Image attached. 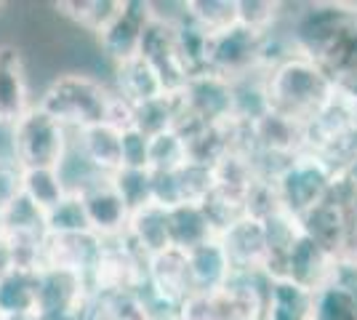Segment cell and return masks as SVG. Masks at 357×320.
Listing matches in <instances>:
<instances>
[{"instance_id":"17","label":"cell","mask_w":357,"mask_h":320,"mask_svg":"<svg viewBox=\"0 0 357 320\" xmlns=\"http://www.w3.org/2000/svg\"><path fill=\"white\" fill-rule=\"evenodd\" d=\"M109 86H112V91L120 102H126L128 107L147 105V102H155V99L168 93L163 77L158 75V70L144 56H134V59L112 67V83Z\"/></svg>"},{"instance_id":"13","label":"cell","mask_w":357,"mask_h":320,"mask_svg":"<svg viewBox=\"0 0 357 320\" xmlns=\"http://www.w3.org/2000/svg\"><path fill=\"white\" fill-rule=\"evenodd\" d=\"M35 275H38V312L43 318H56L89 305L91 286L83 275L59 267H40Z\"/></svg>"},{"instance_id":"35","label":"cell","mask_w":357,"mask_h":320,"mask_svg":"<svg viewBox=\"0 0 357 320\" xmlns=\"http://www.w3.org/2000/svg\"><path fill=\"white\" fill-rule=\"evenodd\" d=\"M3 232L6 235H48L45 211H40L35 203H30L22 195L8 211L3 213Z\"/></svg>"},{"instance_id":"32","label":"cell","mask_w":357,"mask_h":320,"mask_svg":"<svg viewBox=\"0 0 357 320\" xmlns=\"http://www.w3.org/2000/svg\"><path fill=\"white\" fill-rule=\"evenodd\" d=\"M109 182L115 184V190L126 200L131 213L155 203L152 200V171L147 168H120L118 174L109 176Z\"/></svg>"},{"instance_id":"12","label":"cell","mask_w":357,"mask_h":320,"mask_svg":"<svg viewBox=\"0 0 357 320\" xmlns=\"http://www.w3.org/2000/svg\"><path fill=\"white\" fill-rule=\"evenodd\" d=\"M336 277H339V257H333L320 243H314L312 238L301 235L285 257L280 277L275 280H291L301 289L317 294L331 283H336Z\"/></svg>"},{"instance_id":"5","label":"cell","mask_w":357,"mask_h":320,"mask_svg":"<svg viewBox=\"0 0 357 320\" xmlns=\"http://www.w3.org/2000/svg\"><path fill=\"white\" fill-rule=\"evenodd\" d=\"M336 179H339L336 168L326 163L320 155L304 150L283 168V174L275 179V184H278L285 211L301 219L304 213H310L314 206H320L331 195Z\"/></svg>"},{"instance_id":"7","label":"cell","mask_w":357,"mask_h":320,"mask_svg":"<svg viewBox=\"0 0 357 320\" xmlns=\"http://www.w3.org/2000/svg\"><path fill=\"white\" fill-rule=\"evenodd\" d=\"M232 91H235V83L211 70L192 75L178 91L181 121L176 128L190 123H203V125L232 123Z\"/></svg>"},{"instance_id":"28","label":"cell","mask_w":357,"mask_h":320,"mask_svg":"<svg viewBox=\"0 0 357 320\" xmlns=\"http://www.w3.org/2000/svg\"><path fill=\"white\" fill-rule=\"evenodd\" d=\"M56 171H59L61 187H64L67 195H83V192H89L93 184L107 179L105 174L80 153V147L75 142L70 144V150H67V155H64V160L59 163Z\"/></svg>"},{"instance_id":"10","label":"cell","mask_w":357,"mask_h":320,"mask_svg":"<svg viewBox=\"0 0 357 320\" xmlns=\"http://www.w3.org/2000/svg\"><path fill=\"white\" fill-rule=\"evenodd\" d=\"M267 38V35H264ZM261 35H253L245 27L235 24L232 30L211 38L208 70L227 80H243V77L261 75Z\"/></svg>"},{"instance_id":"34","label":"cell","mask_w":357,"mask_h":320,"mask_svg":"<svg viewBox=\"0 0 357 320\" xmlns=\"http://www.w3.org/2000/svg\"><path fill=\"white\" fill-rule=\"evenodd\" d=\"M45 227L51 235H75V232H91L86 206L80 195H64V198L45 213Z\"/></svg>"},{"instance_id":"1","label":"cell","mask_w":357,"mask_h":320,"mask_svg":"<svg viewBox=\"0 0 357 320\" xmlns=\"http://www.w3.org/2000/svg\"><path fill=\"white\" fill-rule=\"evenodd\" d=\"M261 80L267 91L269 112L298 125H307L336 93L333 77L317 61L298 51L278 61L261 75Z\"/></svg>"},{"instance_id":"25","label":"cell","mask_w":357,"mask_h":320,"mask_svg":"<svg viewBox=\"0 0 357 320\" xmlns=\"http://www.w3.org/2000/svg\"><path fill=\"white\" fill-rule=\"evenodd\" d=\"M38 312V275L14 270L0 280V318Z\"/></svg>"},{"instance_id":"40","label":"cell","mask_w":357,"mask_h":320,"mask_svg":"<svg viewBox=\"0 0 357 320\" xmlns=\"http://www.w3.org/2000/svg\"><path fill=\"white\" fill-rule=\"evenodd\" d=\"M0 320H45L40 312H24V315H11V318H0Z\"/></svg>"},{"instance_id":"30","label":"cell","mask_w":357,"mask_h":320,"mask_svg":"<svg viewBox=\"0 0 357 320\" xmlns=\"http://www.w3.org/2000/svg\"><path fill=\"white\" fill-rule=\"evenodd\" d=\"M184 163H190V153H187V142L176 128L149 139V171L152 174H174Z\"/></svg>"},{"instance_id":"8","label":"cell","mask_w":357,"mask_h":320,"mask_svg":"<svg viewBox=\"0 0 357 320\" xmlns=\"http://www.w3.org/2000/svg\"><path fill=\"white\" fill-rule=\"evenodd\" d=\"M147 259L123 235L105 241L99 261L89 277L91 294H134L144 289Z\"/></svg>"},{"instance_id":"23","label":"cell","mask_w":357,"mask_h":320,"mask_svg":"<svg viewBox=\"0 0 357 320\" xmlns=\"http://www.w3.org/2000/svg\"><path fill=\"white\" fill-rule=\"evenodd\" d=\"M261 320H314V294L291 280H269Z\"/></svg>"},{"instance_id":"36","label":"cell","mask_w":357,"mask_h":320,"mask_svg":"<svg viewBox=\"0 0 357 320\" xmlns=\"http://www.w3.org/2000/svg\"><path fill=\"white\" fill-rule=\"evenodd\" d=\"M24 190V168L11 153H0V213H6Z\"/></svg>"},{"instance_id":"41","label":"cell","mask_w":357,"mask_h":320,"mask_svg":"<svg viewBox=\"0 0 357 320\" xmlns=\"http://www.w3.org/2000/svg\"><path fill=\"white\" fill-rule=\"evenodd\" d=\"M6 8H8V3H0V16L6 14Z\"/></svg>"},{"instance_id":"2","label":"cell","mask_w":357,"mask_h":320,"mask_svg":"<svg viewBox=\"0 0 357 320\" xmlns=\"http://www.w3.org/2000/svg\"><path fill=\"white\" fill-rule=\"evenodd\" d=\"M115 99L118 96L112 86L96 73L83 67H67L48 77L38 96V107H43L48 115H54L64 128L75 134L89 125L109 121Z\"/></svg>"},{"instance_id":"27","label":"cell","mask_w":357,"mask_h":320,"mask_svg":"<svg viewBox=\"0 0 357 320\" xmlns=\"http://www.w3.org/2000/svg\"><path fill=\"white\" fill-rule=\"evenodd\" d=\"M187 16L211 38L238 24V0H187Z\"/></svg>"},{"instance_id":"19","label":"cell","mask_w":357,"mask_h":320,"mask_svg":"<svg viewBox=\"0 0 357 320\" xmlns=\"http://www.w3.org/2000/svg\"><path fill=\"white\" fill-rule=\"evenodd\" d=\"M73 142L105 176H112L123 168V158H120L123 128H118L115 123H96L83 131H75Z\"/></svg>"},{"instance_id":"22","label":"cell","mask_w":357,"mask_h":320,"mask_svg":"<svg viewBox=\"0 0 357 320\" xmlns=\"http://www.w3.org/2000/svg\"><path fill=\"white\" fill-rule=\"evenodd\" d=\"M184 254H187V261H190V275H192L195 291L222 289V286H227L232 280V275H235L219 238L197 245L192 251H184Z\"/></svg>"},{"instance_id":"16","label":"cell","mask_w":357,"mask_h":320,"mask_svg":"<svg viewBox=\"0 0 357 320\" xmlns=\"http://www.w3.org/2000/svg\"><path fill=\"white\" fill-rule=\"evenodd\" d=\"M80 198H83V206H86V216H89L93 235H99L102 241H112V238L126 235L131 211H128L126 200L120 198L115 184L109 182V176L102 179L99 184H93L89 192H83Z\"/></svg>"},{"instance_id":"29","label":"cell","mask_w":357,"mask_h":320,"mask_svg":"<svg viewBox=\"0 0 357 320\" xmlns=\"http://www.w3.org/2000/svg\"><path fill=\"white\" fill-rule=\"evenodd\" d=\"M314 320H357V289L331 283L314 294Z\"/></svg>"},{"instance_id":"4","label":"cell","mask_w":357,"mask_h":320,"mask_svg":"<svg viewBox=\"0 0 357 320\" xmlns=\"http://www.w3.org/2000/svg\"><path fill=\"white\" fill-rule=\"evenodd\" d=\"M73 144V131L64 128L43 107H32L30 112L11 128V155L22 168H59Z\"/></svg>"},{"instance_id":"6","label":"cell","mask_w":357,"mask_h":320,"mask_svg":"<svg viewBox=\"0 0 357 320\" xmlns=\"http://www.w3.org/2000/svg\"><path fill=\"white\" fill-rule=\"evenodd\" d=\"M35 105L27 48L19 40H0V128L11 131Z\"/></svg>"},{"instance_id":"14","label":"cell","mask_w":357,"mask_h":320,"mask_svg":"<svg viewBox=\"0 0 357 320\" xmlns=\"http://www.w3.org/2000/svg\"><path fill=\"white\" fill-rule=\"evenodd\" d=\"M144 291L160 302L181 307V302L195 294L187 254L178 248H168L158 257H149L144 267Z\"/></svg>"},{"instance_id":"11","label":"cell","mask_w":357,"mask_h":320,"mask_svg":"<svg viewBox=\"0 0 357 320\" xmlns=\"http://www.w3.org/2000/svg\"><path fill=\"white\" fill-rule=\"evenodd\" d=\"M227 259L232 264L235 275H251V277H267L269 267V243L264 222L245 213L235 224L219 235ZM269 280V277H267Z\"/></svg>"},{"instance_id":"38","label":"cell","mask_w":357,"mask_h":320,"mask_svg":"<svg viewBox=\"0 0 357 320\" xmlns=\"http://www.w3.org/2000/svg\"><path fill=\"white\" fill-rule=\"evenodd\" d=\"M16 270V259H14V248H11V241L6 238V232L0 235V280L6 275H11Z\"/></svg>"},{"instance_id":"9","label":"cell","mask_w":357,"mask_h":320,"mask_svg":"<svg viewBox=\"0 0 357 320\" xmlns=\"http://www.w3.org/2000/svg\"><path fill=\"white\" fill-rule=\"evenodd\" d=\"M149 24V0H120V11L93 38L96 54L112 67L142 54V40Z\"/></svg>"},{"instance_id":"15","label":"cell","mask_w":357,"mask_h":320,"mask_svg":"<svg viewBox=\"0 0 357 320\" xmlns=\"http://www.w3.org/2000/svg\"><path fill=\"white\" fill-rule=\"evenodd\" d=\"M105 241L93 232H75V235H45L43 267H59L70 273L91 277Z\"/></svg>"},{"instance_id":"20","label":"cell","mask_w":357,"mask_h":320,"mask_svg":"<svg viewBox=\"0 0 357 320\" xmlns=\"http://www.w3.org/2000/svg\"><path fill=\"white\" fill-rule=\"evenodd\" d=\"M51 11L67 27L93 40L120 11V0H59L51 3Z\"/></svg>"},{"instance_id":"37","label":"cell","mask_w":357,"mask_h":320,"mask_svg":"<svg viewBox=\"0 0 357 320\" xmlns=\"http://www.w3.org/2000/svg\"><path fill=\"white\" fill-rule=\"evenodd\" d=\"M120 158H123V168H147L149 171V137H144L134 125L123 128Z\"/></svg>"},{"instance_id":"31","label":"cell","mask_w":357,"mask_h":320,"mask_svg":"<svg viewBox=\"0 0 357 320\" xmlns=\"http://www.w3.org/2000/svg\"><path fill=\"white\" fill-rule=\"evenodd\" d=\"M22 195L35 203L40 211H51L67 192L61 187L59 171L56 168H27L24 171V190Z\"/></svg>"},{"instance_id":"33","label":"cell","mask_w":357,"mask_h":320,"mask_svg":"<svg viewBox=\"0 0 357 320\" xmlns=\"http://www.w3.org/2000/svg\"><path fill=\"white\" fill-rule=\"evenodd\" d=\"M174 179H176L181 203H203L211 195V190L216 187V171L213 166L190 160L178 171H174Z\"/></svg>"},{"instance_id":"21","label":"cell","mask_w":357,"mask_h":320,"mask_svg":"<svg viewBox=\"0 0 357 320\" xmlns=\"http://www.w3.org/2000/svg\"><path fill=\"white\" fill-rule=\"evenodd\" d=\"M168 229H171V243L178 251H192L197 245L219 238L200 203H178L168 208Z\"/></svg>"},{"instance_id":"18","label":"cell","mask_w":357,"mask_h":320,"mask_svg":"<svg viewBox=\"0 0 357 320\" xmlns=\"http://www.w3.org/2000/svg\"><path fill=\"white\" fill-rule=\"evenodd\" d=\"M123 238L134 245L144 259L158 257V254H163L168 248H174L171 229H168V208L158 206V203H149L144 208L134 211L131 219H128V227H126Z\"/></svg>"},{"instance_id":"39","label":"cell","mask_w":357,"mask_h":320,"mask_svg":"<svg viewBox=\"0 0 357 320\" xmlns=\"http://www.w3.org/2000/svg\"><path fill=\"white\" fill-rule=\"evenodd\" d=\"M339 176H342L344 184L352 190V195L357 198V155L352 158V160H349V163H347V166L342 168V174H339Z\"/></svg>"},{"instance_id":"24","label":"cell","mask_w":357,"mask_h":320,"mask_svg":"<svg viewBox=\"0 0 357 320\" xmlns=\"http://www.w3.org/2000/svg\"><path fill=\"white\" fill-rule=\"evenodd\" d=\"M181 121V99L178 93H165L155 102L131 107V125L139 128L144 137H158L165 131H174Z\"/></svg>"},{"instance_id":"42","label":"cell","mask_w":357,"mask_h":320,"mask_svg":"<svg viewBox=\"0 0 357 320\" xmlns=\"http://www.w3.org/2000/svg\"><path fill=\"white\" fill-rule=\"evenodd\" d=\"M0 235H3V213H0Z\"/></svg>"},{"instance_id":"3","label":"cell","mask_w":357,"mask_h":320,"mask_svg":"<svg viewBox=\"0 0 357 320\" xmlns=\"http://www.w3.org/2000/svg\"><path fill=\"white\" fill-rule=\"evenodd\" d=\"M267 277L232 275V280L213 291H195L178 307V320H261Z\"/></svg>"},{"instance_id":"26","label":"cell","mask_w":357,"mask_h":320,"mask_svg":"<svg viewBox=\"0 0 357 320\" xmlns=\"http://www.w3.org/2000/svg\"><path fill=\"white\" fill-rule=\"evenodd\" d=\"M288 3L280 0H238V24L253 35H272L285 24Z\"/></svg>"}]
</instances>
